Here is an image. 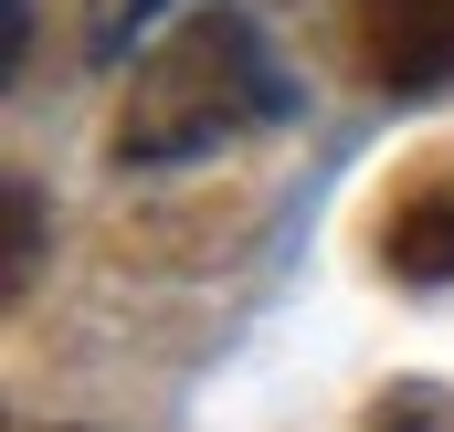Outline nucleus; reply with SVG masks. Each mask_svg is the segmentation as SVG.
Instances as JSON below:
<instances>
[{"label":"nucleus","mask_w":454,"mask_h":432,"mask_svg":"<svg viewBox=\"0 0 454 432\" xmlns=\"http://www.w3.org/2000/svg\"><path fill=\"white\" fill-rule=\"evenodd\" d=\"M264 116H286V64L264 53V32L243 11H191L180 32H159L137 53L127 106H116V158L169 169V158H201Z\"/></svg>","instance_id":"1"},{"label":"nucleus","mask_w":454,"mask_h":432,"mask_svg":"<svg viewBox=\"0 0 454 432\" xmlns=\"http://www.w3.org/2000/svg\"><path fill=\"white\" fill-rule=\"evenodd\" d=\"M359 74L391 85V96L454 85V0H380L359 21Z\"/></svg>","instance_id":"2"},{"label":"nucleus","mask_w":454,"mask_h":432,"mask_svg":"<svg viewBox=\"0 0 454 432\" xmlns=\"http://www.w3.org/2000/svg\"><path fill=\"white\" fill-rule=\"evenodd\" d=\"M380 253L412 285H454V158H423L391 201H380Z\"/></svg>","instance_id":"3"},{"label":"nucleus","mask_w":454,"mask_h":432,"mask_svg":"<svg viewBox=\"0 0 454 432\" xmlns=\"http://www.w3.org/2000/svg\"><path fill=\"white\" fill-rule=\"evenodd\" d=\"M169 0H85V53H127Z\"/></svg>","instance_id":"4"}]
</instances>
